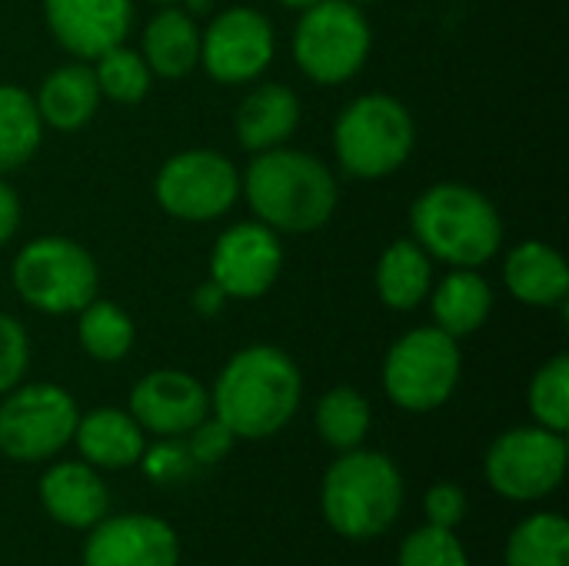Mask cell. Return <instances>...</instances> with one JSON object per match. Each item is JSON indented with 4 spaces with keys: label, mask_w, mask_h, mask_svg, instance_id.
<instances>
[{
    "label": "cell",
    "mask_w": 569,
    "mask_h": 566,
    "mask_svg": "<svg viewBox=\"0 0 569 566\" xmlns=\"http://www.w3.org/2000/svg\"><path fill=\"white\" fill-rule=\"evenodd\" d=\"M303 397V377L290 354L270 344H253L237 350L220 370L210 410L233 437L263 440L283 430Z\"/></svg>",
    "instance_id": "1"
},
{
    "label": "cell",
    "mask_w": 569,
    "mask_h": 566,
    "mask_svg": "<svg viewBox=\"0 0 569 566\" xmlns=\"http://www.w3.org/2000/svg\"><path fill=\"white\" fill-rule=\"evenodd\" d=\"M240 193L260 224L280 234L320 230L337 210V180L330 167L303 150H260L240 177Z\"/></svg>",
    "instance_id": "2"
},
{
    "label": "cell",
    "mask_w": 569,
    "mask_h": 566,
    "mask_svg": "<svg viewBox=\"0 0 569 566\" xmlns=\"http://www.w3.org/2000/svg\"><path fill=\"white\" fill-rule=\"evenodd\" d=\"M413 240L450 267H483L503 244V220L490 197L467 183H433L410 207Z\"/></svg>",
    "instance_id": "3"
},
{
    "label": "cell",
    "mask_w": 569,
    "mask_h": 566,
    "mask_svg": "<svg viewBox=\"0 0 569 566\" xmlns=\"http://www.w3.org/2000/svg\"><path fill=\"white\" fill-rule=\"evenodd\" d=\"M320 507L347 540H373L387 534L403 510V477L387 454L347 450L323 474Z\"/></svg>",
    "instance_id": "4"
},
{
    "label": "cell",
    "mask_w": 569,
    "mask_h": 566,
    "mask_svg": "<svg viewBox=\"0 0 569 566\" xmlns=\"http://www.w3.org/2000/svg\"><path fill=\"white\" fill-rule=\"evenodd\" d=\"M417 143L410 110L390 93H363L350 100L333 127V150L340 167L360 180L397 173Z\"/></svg>",
    "instance_id": "5"
},
{
    "label": "cell",
    "mask_w": 569,
    "mask_h": 566,
    "mask_svg": "<svg viewBox=\"0 0 569 566\" xmlns=\"http://www.w3.org/2000/svg\"><path fill=\"white\" fill-rule=\"evenodd\" d=\"M17 297L40 314H77L97 297V264L70 237L30 240L10 270Z\"/></svg>",
    "instance_id": "6"
},
{
    "label": "cell",
    "mask_w": 569,
    "mask_h": 566,
    "mask_svg": "<svg viewBox=\"0 0 569 566\" xmlns=\"http://www.w3.org/2000/svg\"><path fill=\"white\" fill-rule=\"evenodd\" d=\"M460 370L463 357L457 340L440 327H417L387 350L383 390L400 410L430 414L453 397Z\"/></svg>",
    "instance_id": "7"
},
{
    "label": "cell",
    "mask_w": 569,
    "mask_h": 566,
    "mask_svg": "<svg viewBox=\"0 0 569 566\" xmlns=\"http://www.w3.org/2000/svg\"><path fill=\"white\" fill-rule=\"evenodd\" d=\"M297 20L293 60L313 83H343L370 57V23L353 0H320Z\"/></svg>",
    "instance_id": "8"
},
{
    "label": "cell",
    "mask_w": 569,
    "mask_h": 566,
    "mask_svg": "<svg viewBox=\"0 0 569 566\" xmlns=\"http://www.w3.org/2000/svg\"><path fill=\"white\" fill-rule=\"evenodd\" d=\"M77 400L57 384H27L3 394L0 404V454L20 464H37L60 454L77 430Z\"/></svg>",
    "instance_id": "9"
},
{
    "label": "cell",
    "mask_w": 569,
    "mask_h": 566,
    "mask_svg": "<svg viewBox=\"0 0 569 566\" xmlns=\"http://www.w3.org/2000/svg\"><path fill=\"white\" fill-rule=\"evenodd\" d=\"M567 437L547 427H517L500 434L487 450V484L513 504L550 497L567 477Z\"/></svg>",
    "instance_id": "10"
},
{
    "label": "cell",
    "mask_w": 569,
    "mask_h": 566,
    "mask_svg": "<svg viewBox=\"0 0 569 566\" xmlns=\"http://www.w3.org/2000/svg\"><path fill=\"white\" fill-rule=\"evenodd\" d=\"M153 197L163 214L183 224H210L237 203L240 173L217 150H183L157 170Z\"/></svg>",
    "instance_id": "11"
},
{
    "label": "cell",
    "mask_w": 569,
    "mask_h": 566,
    "mask_svg": "<svg viewBox=\"0 0 569 566\" xmlns=\"http://www.w3.org/2000/svg\"><path fill=\"white\" fill-rule=\"evenodd\" d=\"M273 60V27L253 7H230L200 33V63L217 83H250Z\"/></svg>",
    "instance_id": "12"
},
{
    "label": "cell",
    "mask_w": 569,
    "mask_h": 566,
    "mask_svg": "<svg viewBox=\"0 0 569 566\" xmlns=\"http://www.w3.org/2000/svg\"><path fill=\"white\" fill-rule=\"evenodd\" d=\"M283 267V247L277 230L260 220L227 227L210 254V280L230 300H257L263 297Z\"/></svg>",
    "instance_id": "13"
},
{
    "label": "cell",
    "mask_w": 569,
    "mask_h": 566,
    "mask_svg": "<svg viewBox=\"0 0 569 566\" xmlns=\"http://www.w3.org/2000/svg\"><path fill=\"white\" fill-rule=\"evenodd\" d=\"M180 540L173 527L153 514L103 517L90 527L83 566H177Z\"/></svg>",
    "instance_id": "14"
},
{
    "label": "cell",
    "mask_w": 569,
    "mask_h": 566,
    "mask_svg": "<svg viewBox=\"0 0 569 566\" xmlns=\"http://www.w3.org/2000/svg\"><path fill=\"white\" fill-rule=\"evenodd\" d=\"M130 417L157 437H187L210 417L207 387L183 370H153L130 390Z\"/></svg>",
    "instance_id": "15"
},
{
    "label": "cell",
    "mask_w": 569,
    "mask_h": 566,
    "mask_svg": "<svg viewBox=\"0 0 569 566\" xmlns=\"http://www.w3.org/2000/svg\"><path fill=\"white\" fill-rule=\"evenodd\" d=\"M43 17L53 40L80 57L97 60L103 50L127 40L133 27L130 0H43Z\"/></svg>",
    "instance_id": "16"
},
{
    "label": "cell",
    "mask_w": 569,
    "mask_h": 566,
    "mask_svg": "<svg viewBox=\"0 0 569 566\" xmlns=\"http://www.w3.org/2000/svg\"><path fill=\"white\" fill-rule=\"evenodd\" d=\"M40 504L50 514V520L70 530H90L93 524L107 517L110 494L90 464L63 460V464H53L40 477Z\"/></svg>",
    "instance_id": "17"
},
{
    "label": "cell",
    "mask_w": 569,
    "mask_h": 566,
    "mask_svg": "<svg viewBox=\"0 0 569 566\" xmlns=\"http://www.w3.org/2000/svg\"><path fill=\"white\" fill-rule=\"evenodd\" d=\"M73 444L83 464L97 470H127L137 467L147 454L143 427L117 407H100L83 414L77 420Z\"/></svg>",
    "instance_id": "18"
},
{
    "label": "cell",
    "mask_w": 569,
    "mask_h": 566,
    "mask_svg": "<svg viewBox=\"0 0 569 566\" xmlns=\"http://www.w3.org/2000/svg\"><path fill=\"white\" fill-rule=\"evenodd\" d=\"M507 290L527 307H567L569 267L560 250L540 240H523L503 264Z\"/></svg>",
    "instance_id": "19"
},
{
    "label": "cell",
    "mask_w": 569,
    "mask_h": 566,
    "mask_svg": "<svg viewBox=\"0 0 569 566\" xmlns=\"http://www.w3.org/2000/svg\"><path fill=\"white\" fill-rule=\"evenodd\" d=\"M300 127V100L283 83L253 87L237 110V140L243 150H273L283 147Z\"/></svg>",
    "instance_id": "20"
},
{
    "label": "cell",
    "mask_w": 569,
    "mask_h": 566,
    "mask_svg": "<svg viewBox=\"0 0 569 566\" xmlns=\"http://www.w3.org/2000/svg\"><path fill=\"white\" fill-rule=\"evenodd\" d=\"M430 310L437 320L433 327H440L453 340L470 337L487 324L493 310V287L487 284L483 274L470 267H457L437 287H430Z\"/></svg>",
    "instance_id": "21"
},
{
    "label": "cell",
    "mask_w": 569,
    "mask_h": 566,
    "mask_svg": "<svg viewBox=\"0 0 569 566\" xmlns=\"http://www.w3.org/2000/svg\"><path fill=\"white\" fill-rule=\"evenodd\" d=\"M40 120L53 130H80L100 107V87L90 63H63L50 70L37 90Z\"/></svg>",
    "instance_id": "22"
},
{
    "label": "cell",
    "mask_w": 569,
    "mask_h": 566,
    "mask_svg": "<svg viewBox=\"0 0 569 566\" xmlns=\"http://www.w3.org/2000/svg\"><path fill=\"white\" fill-rule=\"evenodd\" d=\"M143 60L150 73L180 80L200 63V30L180 7H163L143 30Z\"/></svg>",
    "instance_id": "23"
},
{
    "label": "cell",
    "mask_w": 569,
    "mask_h": 566,
    "mask_svg": "<svg viewBox=\"0 0 569 566\" xmlns=\"http://www.w3.org/2000/svg\"><path fill=\"white\" fill-rule=\"evenodd\" d=\"M433 257L417 240H393L377 264V294L390 310H413L430 297Z\"/></svg>",
    "instance_id": "24"
},
{
    "label": "cell",
    "mask_w": 569,
    "mask_h": 566,
    "mask_svg": "<svg viewBox=\"0 0 569 566\" xmlns=\"http://www.w3.org/2000/svg\"><path fill=\"white\" fill-rule=\"evenodd\" d=\"M43 140V120L33 93L17 83H0V173L20 170Z\"/></svg>",
    "instance_id": "25"
},
{
    "label": "cell",
    "mask_w": 569,
    "mask_h": 566,
    "mask_svg": "<svg viewBox=\"0 0 569 566\" xmlns=\"http://www.w3.org/2000/svg\"><path fill=\"white\" fill-rule=\"evenodd\" d=\"M507 566H569V524L563 514L543 510L517 524L503 550Z\"/></svg>",
    "instance_id": "26"
},
{
    "label": "cell",
    "mask_w": 569,
    "mask_h": 566,
    "mask_svg": "<svg viewBox=\"0 0 569 566\" xmlns=\"http://www.w3.org/2000/svg\"><path fill=\"white\" fill-rule=\"evenodd\" d=\"M77 340L83 347L87 357L100 360V364H117L130 354L137 330L127 310H120L110 300H90L83 310H77Z\"/></svg>",
    "instance_id": "27"
},
{
    "label": "cell",
    "mask_w": 569,
    "mask_h": 566,
    "mask_svg": "<svg viewBox=\"0 0 569 566\" xmlns=\"http://www.w3.org/2000/svg\"><path fill=\"white\" fill-rule=\"evenodd\" d=\"M317 434L327 447L347 454L357 450L370 434V404L353 387H333L317 404Z\"/></svg>",
    "instance_id": "28"
},
{
    "label": "cell",
    "mask_w": 569,
    "mask_h": 566,
    "mask_svg": "<svg viewBox=\"0 0 569 566\" xmlns=\"http://www.w3.org/2000/svg\"><path fill=\"white\" fill-rule=\"evenodd\" d=\"M93 77H97L100 97H107L113 103H140L150 90V67H147L143 53H137L123 43H117L97 57Z\"/></svg>",
    "instance_id": "29"
},
{
    "label": "cell",
    "mask_w": 569,
    "mask_h": 566,
    "mask_svg": "<svg viewBox=\"0 0 569 566\" xmlns=\"http://www.w3.org/2000/svg\"><path fill=\"white\" fill-rule=\"evenodd\" d=\"M530 414L540 427L567 434L569 427V357L557 354L530 380Z\"/></svg>",
    "instance_id": "30"
},
{
    "label": "cell",
    "mask_w": 569,
    "mask_h": 566,
    "mask_svg": "<svg viewBox=\"0 0 569 566\" xmlns=\"http://www.w3.org/2000/svg\"><path fill=\"white\" fill-rule=\"evenodd\" d=\"M397 566H470V557L453 530L427 524L400 544Z\"/></svg>",
    "instance_id": "31"
},
{
    "label": "cell",
    "mask_w": 569,
    "mask_h": 566,
    "mask_svg": "<svg viewBox=\"0 0 569 566\" xmlns=\"http://www.w3.org/2000/svg\"><path fill=\"white\" fill-rule=\"evenodd\" d=\"M30 364V340L20 320L0 314V397L20 384Z\"/></svg>",
    "instance_id": "32"
},
{
    "label": "cell",
    "mask_w": 569,
    "mask_h": 566,
    "mask_svg": "<svg viewBox=\"0 0 569 566\" xmlns=\"http://www.w3.org/2000/svg\"><path fill=\"white\" fill-rule=\"evenodd\" d=\"M233 434L227 424H220L217 417H203L193 430H190V444H187V454L193 464H217L230 454L233 447Z\"/></svg>",
    "instance_id": "33"
},
{
    "label": "cell",
    "mask_w": 569,
    "mask_h": 566,
    "mask_svg": "<svg viewBox=\"0 0 569 566\" xmlns=\"http://www.w3.org/2000/svg\"><path fill=\"white\" fill-rule=\"evenodd\" d=\"M423 514L430 527H443V530H457L460 520L467 517V494L457 484H437L427 490L423 497Z\"/></svg>",
    "instance_id": "34"
},
{
    "label": "cell",
    "mask_w": 569,
    "mask_h": 566,
    "mask_svg": "<svg viewBox=\"0 0 569 566\" xmlns=\"http://www.w3.org/2000/svg\"><path fill=\"white\" fill-rule=\"evenodd\" d=\"M17 227H20V200H17V193L0 180V247L17 234Z\"/></svg>",
    "instance_id": "35"
},
{
    "label": "cell",
    "mask_w": 569,
    "mask_h": 566,
    "mask_svg": "<svg viewBox=\"0 0 569 566\" xmlns=\"http://www.w3.org/2000/svg\"><path fill=\"white\" fill-rule=\"evenodd\" d=\"M230 297L213 284V280H207V284H200L197 290H193V310L200 314V317H217L220 310H223V304H227Z\"/></svg>",
    "instance_id": "36"
},
{
    "label": "cell",
    "mask_w": 569,
    "mask_h": 566,
    "mask_svg": "<svg viewBox=\"0 0 569 566\" xmlns=\"http://www.w3.org/2000/svg\"><path fill=\"white\" fill-rule=\"evenodd\" d=\"M283 7H290V10H307V7H313V3H320V0H280Z\"/></svg>",
    "instance_id": "37"
},
{
    "label": "cell",
    "mask_w": 569,
    "mask_h": 566,
    "mask_svg": "<svg viewBox=\"0 0 569 566\" xmlns=\"http://www.w3.org/2000/svg\"><path fill=\"white\" fill-rule=\"evenodd\" d=\"M207 7H210V0H190V10H197V13L207 10Z\"/></svg>",
    "instance_id": "38"
},
{
    "label": "cell",
    "mask_w": 569,
    "mask_h": 566,
    "mask_svg": "<svg viewBox=\"0 0 569 566\" xmlns=\"http://www.w3.org/2000/svg\"><path fill=\"white\" fill-rule=\"evenodd\" d=\"M153 3H163V7H170V3H180V0H153Z\"/></svg>",
    "instance_id": "39"
},
{
    "label": "cell",
    "mask_w": 569,
    "mask_h": 566,
    "mask_svg": "<svg viewBox=\"0 0 569 566\" xmlns=\"http://www.w3.org/2000/svg\"><path fill=\"white\" fill-rule=\"evenodd\" d=\"M353 3H367V0H353Z\"/></svg>",
    "instance_id": "40"
}]
</instances>
